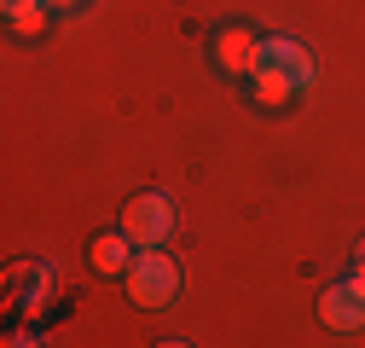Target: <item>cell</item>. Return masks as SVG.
<instances>
[{"mask_svg": "<svg viewBox=\"0 0 365 348\" xmlns=\"http://www.w3.org/2000/svg\"><path fill=\"white\" fill-rule=\"evenodd\" d=\"M180 261L163 255V250H140L133 255V267H128V296L140 302V308H174V296H180Z\"/></svg>", "mask_w": 365, "mask_h": 348, "instance_id": "7a4b0ae2", "label": "cell"}, {"mask_svg": "<svg viewBox=\"0 0 365 348\" xmlns=\"http://www.w3.org/2000/svg\"><path fill=\"white\" fill-rule=\"evenodd\" d=\"M255 70H272V76H284V81H296V87H313V81H319L313 53L302 47V41H290V35H267L261 47H255Z\"/></svg>", "mask_w": 365, "mask_h": 348, "instance_id": "3957f363", "label": "cell"}, {"mask_svg": "<svg viewBox=\"0 0 365 348\" xmlns=\"http://www.w3.org/2000/svg\"><path fill=\"white\" fill-rule=\"evenodd\" d=\"M296 93H302V87L284 81V76H272V70H255V76H250V99H255L261 111H284Z\"/></svg>", "mask_w": 365, "mask_h": 348, "instance_id": "52a82bcc", "label": "cell"}, {"mask_svg": "<svg viewBox=\"0 0 365 348\" xmlns=\"http://www.w3.org/2000/svg\"><path fill=\"white\" fill-rule=\"evenodd\" d=\"M53 12H76V6H87V0H47Z\"/></svg>", "mask_w": 365, "mask_h": 348, "instance_id": "30bf717a", "label": "cell"}, {"mask_svg": "<svg viewBox=\"0 0 365 348\" xmlns=\"http://www.w3.org/2000/svg\"><path fill=\"white\" fill-rule=\"evenodd\" d=\"M47 0H24V6H6V24L18 29V35H41V29H47Z\"/></svg>", "mask_w": 365, "mask_h": 348, "instance_id": "ba28073f", "label": "cell"}, {"mask_svg": "<svg viewBox=\"0 0 365 348\" xmlns=\"http://www.w3.org/2000/svg\"><path fill=\"white\" fill-rule=\"evenodd\" d=\"M0 348H41V337H35V331H18V337H6Z\"/></svg>", "mask_w": 365, "mask_h": 348, "instance_id": "9c48e42d", "label": "cell"}, {"mask_svg": "<svg viewBox=\"0 0 365 348\" xmlns=\"http://www.w3.org/2000/svg\"><path fill=\"white\" fill-rule=\"evenodd\" d=\"M255 47H261V35L244 29V24H232V29L215 35V64L232 70V76H255Z\"/></svg>", "mask_w": 365, "mask_h": 348, "instance_id": "5b68a950", "label": "cell"}, {"mask_svg": "<svg viewBox=\"0 0 365 348\" xmlns=\"http://www.w3.org/2000/svg\"><path fill=\"white\" fill-rule=\"evenodd\" d=\"M180 227V209L168 192H140V198H128L122 209V232L133 238V250H163Z\"/></svg>", "mask_w": 365, "mask_h": 348, "instance_id": "6da1fadb", "label": "cell"}, {"mask_svg": "<svg viewBox=\"0 0 365 348\" xmlns=\"http://www.w3.org/2000/svg\"><path fill=\"white\" fill-rule=\"evenodd\" d=\"M319 319H325V331L359 337L365 331V285H354V279L325 285V290H319Z\"/></svg>", "mask_w": 365, "mask_h": 348, "instance_id": "277c9868", "label": "cell"}, {"mask_svg": "<svg viewBox=\"0 0 365 348\" xmlns=\"http://www.w3.org/2000/svg\"><path fill=\"white\" fill-rule=\"evenodd\" d=\"M128 267H133V238L116 227V232H99L93 238V273H105V279H128Z\"/></svg>", "mask_w": 365, "mask_h": 348, "instance_id": "8992f818", "label": "cell"}, {"mask_svg": "<svg viewBox=\"0 0 365 348\" xmlns=\"http://www.w3.org/2000/svg\"><path fill=\"white\" fill-rule=\"evenodd\" d=\"M359 261H365V238H359Z\"/></svg>", "mask_w": 365, "mask_h": 348, "instance_id": "4fadbf2b", "label": "cell"}, {"mask_svg": "<svg viewBox=\"0 0 365 348\" xmlns=\"http://www.w3.org/2000/svg\"><path fill=\"white\" fill-rule=\"evenodd\" d=\"M354 285H365V261H359V267H354Z\"/></svg>", "mask_w": 365, "mask_h": 348, "instance_id": "8fae6325", "label": "cell"}, {"mask_svg": "<svg viewBox=\"0 0 365 348\" xmlns=\"http://www.w3.org/2000/svg\"><path fill=\"white\" fill-rule=\"evenodd\" d=\"M6 6H24V0H6Z\"/></svg>", "mask_w": 365, "mask_h": 348, "instance_id": "5bb4252c", "label": "cell"}, {"mask_svg": "<svg viewBox=\"0 0 365 348\" xmlns=\"http://www.w3.org/2000/svg\"><path fill=\"white\" fill-rule=\"evenodd\" d=\"M157 348H192V342H157Z\"/></svg>", "mask_w": 365, "mask_h": 348, "instance_id": "7c38bea8", "label": "cell"}]
</instances>
